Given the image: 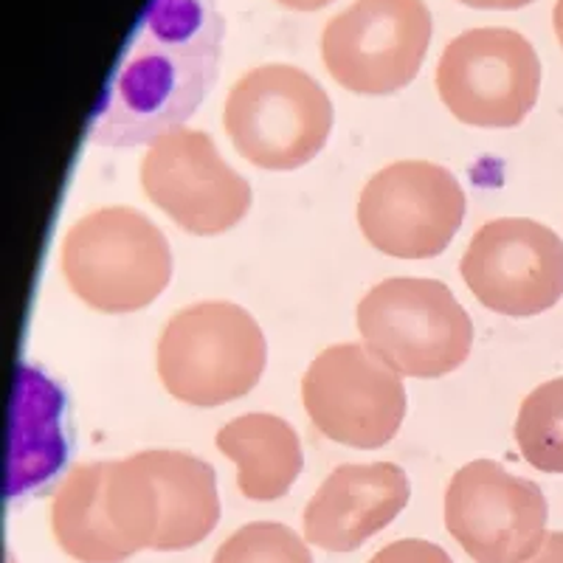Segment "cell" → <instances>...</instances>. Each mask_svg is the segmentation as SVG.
Listing matches in <instances>:
<instances>
[{
    "mask_svg": "<svg viewBox=\"0 0 563 563\" xmlns=\"http://www.w3.org/2000/svg\"><path fill=\"white\" fill-rule=\"evenodd\" d=\"M465 7H474V9H521L532 0H460Z\"/></svg>",
    "mask_w": 563,
    "mask_h": 563,
    "instance_id": "obj_22",
    "label": "cell"
},
{
    "mask_svg": "<svg viewBox=\"0 0 563 563\" xmlns=\"http://www.w3.org/2000/svg\"><path fill=\"white\" fill-rule=\"evenodd\" d=\"M144 195L195 238H218L251 209V186L229 167L203 130L175 128L150 144L141 161Z\"/></svg>",
    "mask_w": 563,
    "mask_h": 563,
    "instance_id": "obj_11",
    "label": "cell"
},
{
    "mask_svg": "<svg viewBox=\"0 0 563 563\" xmlns=\"http://www.w3.org/2000/svg\"><path fill=\"white\" fill-rule=\"evenodd\" d=\"M223 34L214 0H153L90 119V144L139 147L184 128L218 82Z\"/></svg>",
    "mask_w": 563,
    "mask_h": 563,
    "instance_id": "obj_1",
    "label": "cell"
},
{
    "mask_svg": "<svg viewBox=\"0 0 563 563\" xmlns=\"http://www.w3.org/2000/svg\"><path fill=\"white\" fill-rule=\"evenodd\" d=\"M552 23H555V34H558V43L563 48V0L555 3V12H552Z\"/></svg>",
    "mask_w": 563,
    "mask_h": 563,
    "instance_id": "obj_24",
    "label": "cell"
},
{
    "mask_svg": "<svg viewBox=\"0 0 563 563\" xmlns=\"http://www.w3.org/2000/svg\"><path fill=\"white\" fill-rule=\"evenodd\" d=\"M211 563H313V555L290 527L254 521L225 538Z\"/></svg>",
    "mask_w": 563,
    "mask_h": 563,
    "instance_id": "obj_19",
    "label": "cell"
},
{
    "mask_svg": "<svg viewBox=\"0 0 563 563\" xmlns=\"http://www.w3.org/2000/svg\"><path fill=\"white\" fill-rule=\"evenodd\" d=\"M541 63L525 34L485 26L442 48L437 93L471 128H516L538 102Z\"/></svg>",
    "mask_w": 563,
    "mask_h": 563,
    "instance_id": "obj_8",
    "label": "cell"
},
{
    "mask_svg": "<svg viewBox=\"0 0 563 563\" xmlns=\"http://www.w3.org/2000/svg\"><path fill=\"white\" fill-rule=\"evenodd\" d=\"M158 378L186 406L214 409L249 395L268 364L260 321L234 301L178 310L158 339Z\"/></svg>",
    "mask_w": 563,
    "mask_h": 563,
    "instance_id": "obj_4",
    "label": "cell"
},
{
    "mask_svg": "<svg viewBox=\"0 0 563 563\" xmlns=\"http://www.w3.org/2000/svg\"><path fill=\"white\" fill-rule=\"evenodd\" d=\"M108 462L70 467L52 501V530L59 550L79 563H122L133 552L115 536L102 507Z\"/></svg>",
    "mask_w": 563,
    "mask_h": 563,
    "instance_id": "obj_17",
    "label": "cell"
},
{
    "mask_svg": "<svg viewBox=\"0 0 563 563\" xmlns=\"http://www.w3.org/2000/svg\"><path fill=\"white\" fill-rule=\"evenodd\" d=\"M445 527L476 563H525L544 544L547 499L499 462L474 460L445 487Z\"/></svg>",
    "mask_w": 563,
    "mask_h": 563,
    "instance_id": "obj_12",
    "label": "cell"
},
{
    "mask_svg": "<svg viewBox=\"0 0 563 563\" xmlns=\"http://www.w3.org/2000/svg\"><path fill=\"white\" fill-rule=\"evenodd\" d=\"M63 276L79 301L99 313L150 308L173 279L164 231L130 206L85 214L63 240Z\"/></svg>",
    "mask_w": 563,
    "mask_h": 563,
    "instance_id": "obj_3",
    "label": "cell"
},
{
    "mask_svg": "<svg viewBox=\"0 0 563 563\" xmlns=\"http://www.w3.org/2000/svg\"><path fill=\"white\" fill-rule=\"evenodd\" d=\"M516 442L532 467L563 474V378L541 384L521 404Z\"/></svg>",
    "mask_w": 563,
    "mask_h": 563,
    "instance_id": "obj_18",
    "label": "cell"
},
{
    "mask_svg": "<svg viewBox=\"0 0 563 563\" xmlns=\"http://www.w3.org/2000/svg\"><path fill=\"white\" fill-rule=\"evenodd\" d=\"M431 43L422 0H352L321 34V59L341 88L389 97L420 74Z\"/></svg>",
    "mask_w": 563,
    "mask_h": 563,
    "instance_id": "obj_7",
    "label": "cell"
},
{
    "mask_svg": "<svg viewBox=\"0 0 563 563\" xmlns=\"http://www.w3.org/2000/svg\"><path fill=\"white\" fill-rule=\"evenodd\" d=\"M102 507L133 555L192 550L220 521L218 474L186 451H139L108 462Z\"/></svg>",
    "mask_w": 563,
    "mask_h": 563,
    "instance_id": "obj_2",
    "label": "cell"
},
{
    "mask_svg": "<svg viewBox=\"0 0 563 563\" xmlns=\"http://www.w3.org/2000/svg\"><path fill=\"white\" fill-rule=\"evenodd\" d=\"M530 563H563V532H552Z\"/></svg>",
    "mask_w": 563,
    "mask_h": 563,
    "instance_id": "obj_21",
    "label": "cell"
},
{
    "mask_svg": "<svg viewBox=\"0 0 563 563\" xmlns=\"http://www.w3.org/2000/svg\"><path fill=\"white\" fill-rule=\"evenodd\" d=\"M214 445L238 465V487L251 501L282 499L305 465L294 426L265 411L225 422L214 437Z\"/></svg>",
    "mask_w": 563,
    "mask_h": 563,
    "instance_id": "obj_16",
    "label": "cell"
},
{
    "mask_svg": "<svg viewBox=\"0 0 563 563\" xmlns=\"http://www.w3.org/2000/svg\"><path fill=\"white\" fill-rule=\"evenodd\" d=\"M65 395L32 364L18 366L12 406L9 499L48 485L65 465L70 442L63 426Z\"/></svg>",
    "mask_w": 563,
    "mask_h": 563,
    "instance_id": "obj_15",
    "label": "cell"
},
{
    "mask_svg": "<svg viewBox=\"0 0 563 563\" xmlns=\"http://www.w3.org/2000/svg\"><path fill=\"white\" fill-rule=\"evenodd\" d=\"M460 274L482 308L512 319L538 316L563 296V243L536 220H490L467 243Z\"/></svg>",
    "mask_w": 563,
    "mask_h": 563,
    "instance_id": "obj_13",
    "label": "cell"
},
{
    "mask_svg": "<svg viewBox=\"0 0 563 563\" xmlns=\"http://www.w3.org/2000/svg\"><path fill=\"white\" fill-rule=\"evenodd\" d=\"M279 7L294 9V12H316V9L333 3V0H276Z\"/></svg>",
    "mask_w": 563,
    "mask_h": 563,
    "instance_id": "obj_23",
    "label": "cell"
},
{
    "mask_svg": "<svg viewBox=\"0 0 563 563\" xmlns=\"http://www.w3.org/2000/svg\"><path fill=\"white\" fill-rule=\"evenodd\" d=\"M223 128L249 164L294 173L324 150L333 130V102L296 65H260L231 85Z\"/></svg>",
    "mask_w": 563,
    "mask_h": 563,
    "instance_id": "obj_5",
    "label": "cell"
},
{
    "mask_svg": "<svg viewBox=\"0 0 563 563\" xmlns=\"http://www.w3.org/2000/svg\"><path fill=\"white\" fill-rule=\"evenodd\" d=\"M465 220L460 180L431 161H397L372 175L358 198L366 243L397 260H431Z\"/></svg>",
    "mask_w": 563,
    "mask_h": 563,
    "instance_id": "obj_10",
    "label": "cell"
},
{
    "mask_svg": "<svg viewBox=\"0 0 563 563\" xmlns=\"http://www.w3.org/2000/svg\"><path fill=\"white\" fill-rule=\"evenodd\" d=\"M301 404L327 440L361 451L395 440L409 409L404 375L361 344L319 352L301 378Z\"/></svg>",
    "mask_w": 563,
    "mask_h": 563,
    "instance_id": "obj_9",
    "label": "cell"
},
{
    "mask_svg": "<svg viewBox=\"0 0 563 563\" xmlns=\"http://www.w3.org/2000/svg\"><path fill=\"white\" fill-rule=\"evenodd\" d=\"M411 482L395 462L339 465L305 507V538L327 552H352L406 510Z\"/></svg>",
    "mask_w": 563,
    "mask_h": 563,
    "instance_id": "obj_14",
    "label": "cell"
},
{
    "mask_svg": "<svg viewBox=\"0 0 563 563\" xmlns=\"http://www.w3.org/2000/svg\"><path fill=\"white\" fill-rule=\"evenodd\" d=\"M369 563H454L442 547L422 538H400L369 558Z\"/></svg>",
    "mask_w": 563,
    "mask_h": 563,
    "instance_id": "obj_20",
    "label": "cell"
},
{
    "mask_svg": "<svg viewBox=\"0 0 563 563\" xmlns=\"http://www.w3.org/2000/svg\"><path fill=\"white\" fill-rule=\"evenodd\" d=\"M355 324L364 346L406 378H442L474 346V321L440 279H384L358 301Z\"/></svg>",
    "mask_w": 563,
    "mask_h": 563,
    "instance_id": "obj_6",
    "label": "cell"
}]
</instances>
